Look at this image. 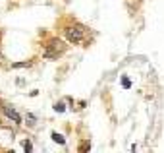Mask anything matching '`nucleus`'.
I'll return each instance as SVG.
<instances>
[{"mask_svg": "<svg viewBox=\"0 0 164 153\" xmlns=\"http://www.w3.org/2000/svg\"><path fill=\"white\" fill-rule=\"evenodd\" d=\"M54 108H56L58 113H62V111H64V103H56V107H54Z\"/></svg>", "mask_w": 164, "mask_h": 153, "instance_id": "obj_7", "label": "nucleus"}, {"mask_svg": "<svg viewBox=\"0 0 164 153\" xmlns=\"http://www.w3.org/2000/svg\"><path fill=\"white\" fill-rule=\"evenodd\" d=\"M2 111H4V114H6L8 118H12L14 122H17V124L21 122V116H19V114H17V113H16V111H14V108L10 107V105H4V107H2Z\"/></svg>", "mask_w": 164, "mask_h": 153, "instance_id": "obj_3", "label": "nucleus"}, {"mask_svg": "<svg viewBox=\"0 0 164 153\" xmlns=\"http://www.w3.org/2000/svg\"><path fill=\"white\" fill-rule=\"evenodd\" d=\"M23 149H25V153H33V144H31L29 140L23 141Z\"/></svg>", "mask_w": 164, "mask_h": 153, "instance_id": "obj_5", "label": "nucleus"}, {"mask_svg": "<svg viewBox=\"0 0 164 153\" xmlns=\"http://www.w3.org/2000/svg\"><path fill=\"white\" fill-rule=\"evenodd\" d=\"M64 43L60 41V39H50L48 41V45H47V49H45V56L47 58H58V54H62L64 52Z\"/></svg>", "mask_w": 164, "mask_h": 153, "instance_id": "obj_1", "label": "nucleus"}, {"mask_svg": "<svg viewBox=\"0 0 164 153\" xmlns=\"http://www.w3.org/2000/svg\"><path fill=\"white\" fill-rule=\"evenodd\" d=\"M83 35H85V29L81 25H70V27H66V37H68L70 43H81L83 41Z\"/></svg>", "mask_w": 164, "mask_h": 153, "instance_id": "obj_2", "label": "nucleus"}, {"mask_svg": "<svg viewBox=\"0 0 164 153\" xmlns=\"http://www.w3.org/2000/svg\"><path fill=\"white\" fill-rule=\"evenodd\" d=\"M8 153H16V151H8Z\"/></svg>", "mask_w": 164, "mask_h": 153, "instance_id": "obj_8", "label": "nucleus"}, {"mask_svg": "<svg viewBox=\"0 0 164 153\" xmlns=\"http://www.w3.org/2000/svg\"><path fill=\"white\" fill-rule=\"evenodd\" d=\"M122 85L126 87V89H129V87H131V82H129L127 78H124V80H122Z\"/></svg>", "mask_w": 164, "mask_h": 153, "instance_id": "obj_6", "label": "nucleus"}, {"mask_svg": "<svg viewBox=\"0 0 164 153\" xmlns=\"http://www.w3.org/2000/svg\"><path fill=\"white\" fill-rule=\"evenodd\" d=\"M52 140L56 141V144H64V141H66V140H64V136H60L58 132H52Z\"/></svg>", "mask_w": 164, "mask_h": 153, "instance_id": "obj_4", "label": "nucleus"}]
</instances>
